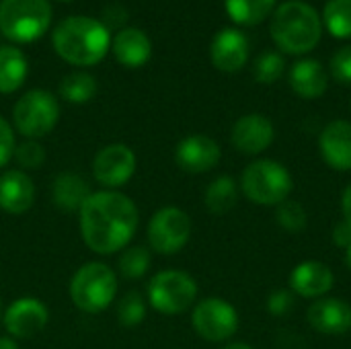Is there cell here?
Returning a JSON list of instances; mask_svg holds the SVG:
<instances>
[{"label":"cell","instance_id":"cell-1","mask_svg":"<svg viewBox=\"0 0 351 349\" xmlns=\"http://www.w3.org/2000/svg\"><path fill=\"white\" fill-rule=\"evenodd\" d=\"M80 237L84 245L99 255H113L125 249L140 222L134 200L125 193L103 189L93 191L78 210Z\"/></svg>","mask_w":351,"mask_h":349},{"label":"cell","instance_id":"cell-2","mask_svg":"<svg viewBox=\"0 0 351 349\" xmlns=\"http://www.w3.org/2000/svg\"><path fill=\"white\" fill-rule=\"evenodd\" d=\"M51 41L58 56L74 66L99 64L111 47L107 25L90 16L64 19L53 29Z\"/></svg>","mask_w":351,"mask_h":349},{"label":"cell","instance_id":"cell-3","mask_svg":"<svg viewBox=\"0 0 351 349\" xmlns=\"http://www.w3.org/2000/svg\"><path fill=\"white\" fill-rule=\"evenodd\" d=\"M269 31L282 51L300 56L317 47L321 39V16L311 4L290 0L274 12Z\"/></svg>","mask_w":351,"mask_h":349},{"label":"cell","instance_id":"cell-4","mask_svg":"<svg viewBox=\"0 0 351 349\" xmlns=\"http://www.w3.org/2000/svg\"><path fill=\"white\" fill-rule=\"evenodd\" d=\"M117 294L115 272L99 261L82 265L70 282V298L82 313L97 315L111 306Z\"/></svg>","mask_w":351,"mask_h":349},{"label":"cell","instance_id":"cell-5","mask_svg":"<svg viewBox=\"0 0 351 349\" xmlns=\"http://www.w3.org/2000/svg\"><path fill=\"white\" fill-rule=\"evenodd\" d=\"M51 23L47 0H0V31L14 43L39 39Z\"/></svg>","mask_w":351,"mask_h":349},{"label":"cell","instance_id":"cell-6","mask_svg":"<svg viewBox=\"0 0 351 349\" xmlns=\"http://www.w3.org/2000/svg\"><path fill=\"white\" fill-rule=\"evenodd\" d=\"M241 187L247 200L259 206H278L292 193V175L288 169L271 158L251 163L241 177Z\"/></svg>","mask_w":351,"mask_h":349},{"label":"cell","instance_id":"cell-7","mask_svg":"<svg viewBox=\"0 0 351 349\" xmlns=\"http://www.w3.org/2000/svg\"><path fill=\"white\" fill-rule=\"evenodd\" d=\"M60 119L58 99L43 91L33 88L25 93L12 107V123L19 134L27 140H37L47 136Z\"/></svg>","mask_w":351,"mask_h":349},{"label":"cell","instance_id":"cell-8","mask_svg":"<svg viewBox=\"0 0 351 349\" xmlns=\"http://www.w3.org/2000/svg\"><path fill=\"white\" fill-rule=\"evenodd\" d=\"M195 298L197 284L185 272L165 269L148 282V302L160 315H181L195 302Z\"/></svg>","mask_w":351,"mask_h":349},{"label":"cell","instance_id":"cell-9","mask_svg":"<svg viewBox=\"0 0 351 349\" xmlns=\"http://www.w3.org/2000/svg\"><path fill=\"white\" fill-rule=\"evenodd\" d=\"M191 237V218L175 206L160 208L148 222V245L158 255L179 253Z\"/></svg>","mask_w":351,"mask_h":349},{"label":"cell","instance_id":"cell-10","mask_svg":"<svg viewBox=\"0 0 351 349\" xmlns=\"http://www.w3.org/2000/svg\"><path fill=\"white\" fill-rule=\"evenodd\" d=\"M191 325L206 341H226L239 329V315L230 302L212 296L197 302L191 315Z\"/></svg>","mask_w":351,"mask_h":349},{"label":"cell","instance_id":"cell-11","mask_svg":"<svg viewBox=\"0 0 351 349\" xmlns=\"http://www.w3.org/2000/svg\"><path fill=\"white\" fill-rule=\"evenodd\" d=\"M136 173V154L125 144H109L101 148L93 160V175L105 189L117 191Z\"/></svg>","mask_w":351,"mask_h":349},{"label":"cell","instance_id":"cell-12","mask_svg":"<svg viewBox=\"0 0 351 349\" xmlns=\"http://www.w3.org/2000/svg\"><path fill=\"white\" fill-rule=\"evenodd\" d=\"M2 321L12 339H29L45 329L49 321V313L41 300L23 296L6 309Z\"/></svg>","mask_w":351,"mask_h":349},{"label":"cell","instance_id":"cell-13","mask_svg":"<svg viewBox=\"0 0 351 349\" xmlns=\"http://www.w3.org/2000/svg\"><path fill=\"white\" fill-rule=\"evenodd\" d=\"M220 156L222 152H220L218 142L204 134H193V136L183 138L175 150V160L179 169L185 173H193V175L212 171L220 163Z\"/></svg>","mask_w":351,"mask_h":349},{"label":"cell","instance_id":"cell-14","mask_svg":"<svg viewBox=\"0 0 351 349\" xmlns=\"http://www.w3.org/2000/svg\"><path fill=\"white\" fill-rule=\"evenodd\" d=\"M276 130L274 123L261 115V113H249L243 115L234 125H232V146L243 152V154H261L267 150L274 142Z\"/></svg>","mask_w":351,"mask_h":349},{"label":"cell","instance_id":"cell-15","mask_svg":"<svg viewBox=\"0 0 351 349\" xmlns=\"http://www.w3.org/2000/svg\"><path fill=\"white\" fill-rule=\"evenodd\" d=\"M212 64L220 72H239L249 58V41L239 29H222L210 45Z\"/></svg>","mask_w":351,"mask_h":349},{"label":"cell","instance_id":"cell-16","mask_svg":"<svg viewBox=\"0 0 351 349\" xmlns=\"http://www.w3.org/2000/svg\"><path fill=\"white\" fill-rule=\"evenodd\" d=\"M35 185L31 177L21 169H10L0 175V210L12 216H21L33 208Z\"/></svg>","mask_w":351,"mask_h":349},{"label":"cell","instance_id":"cell-17","mask_svg":"<svg viewBox=\"0 0 351 349\" xmlns=\"http://www.w3.org/2000/svg\"><path fill=\"white\" fill-rule=\"evenodd\" d=\"M308 323L323 335H346L351 329V306L339 298H319L308 309Z\"/></svg>","mask_w":351,"mask_h":349},{"label":"cell","instance_id":"cell-18","mask_svg":"<svg viewBox=\"0 0 351 349\" xmlns=\"http://www.w3.org/2000/svg\"><path fill=\"white\" fill-rule=\"evenodd\" d=\"M325 163L335 171H351V123L335 119L325 125L319 138Z\"/></svg>","mask_w":351,"mask_h":349},{"label":"cell","instance_id":"cell-19","mask_svg":"<svg viewBox=\"0 0 351 349\" xmlns=\"http://www.w3.org/2000/svg\"><path fill=\"white\" fill-rule=\"evenodd\" d=\"M290 288L302 298H321L333 288V272L321 261H302L290 276Z\"/></svg>","mask_w":351,"mask_h":349},{"label":"cell","instance_id":"cell-20","mask_svg":"<svg viewBox=\"0 0 351 349\" xmlns=\"http://www.w3.org/2000/svg\"><path fill=\"white\" fill-rule=\"evenodd\" d=\"M113 53L119 60V64L128 66V68H140L150 60L152 53V43L150 37L138 29V27H125L121 29L113 41H111Z\"/></svg>","mask_w":351,"mask_h":349},{"label":"cell","instance_id":"cell-21","mask_svg":"<svg viewBox=\"0 0 351 349\" xmlns=\"http://www.w3.org/2000/svg\"><path fill=\"white\" fill-rule=\"evenodd\" d=\"M290 84L302 99H317L325 95L329 78L317 60H300L290 70Z\"/></svg>","mask_w":351,"mask_h":349},{"label":"cell","instance_id":"cell-22","mask_svg":"<svg viewBox=\"0 0 351 349\" xmlns=\"http://www.w3.org/2000/svg\"><path fill=\"white\" fill-rule=\"evenodd\" d=\"M90 193L93 191L88 189V183L76 173H60L53 181V202L60 210H80Z\"/></svg>","mask_w":351,"mask_h":349},{"label":"cell","instance_id":"cell-23","mask_svg":"<svg viewBox=\"0 0 351 349\" xmlns=\"http://www.w3.org/2000/svg\"><path fill=\"white\" fill-rule=\"evenodd\" d=\"M25 53L12 45H0V95H10L23 86L27 78Z\"/></svg>","mask_w":351,"mask_h":349},{"label":"cell","instance_id":"cell-24","mask_svg":"<svg viewBox=\"0 0 351 349\" xmlns=\"http://www.w3.org/2000/svg\"><path fill=\"white\" fill-rule=\"evenodd\" d=\"M237 200H239L237 181L230 175H220L208 185L204 202L214 216H224L237 206Z\"/></svg>","mask_w":351,"mask_h":349},{"label":"cell","instance_id":"cell-25","mask_svg":"<svg viewBox=\"0 0 351 349\" xmlns=\"http://www.w3.org/2000/svg\"><path fill=\"white\" fill-rule=\"evenodd\" d=\"M224 6L228 16L237 25L251 27V25H259L271 14L276 0H224Z\"/></svg>","mask_w":351,"mask_h":349},{"label":"cell","instance_id":"cell-26","mask_svg":"<svg viewBox=\"0 0 351 349\" xmlns=\"http://www.w3.org/2000/svg\"><path fill=\"white\" fill-rule=\"evenodd\" d=\"M60 95L68 103H88L97 95V80L88 72H72L60 82Z\"/></svg>","mask_w":351,"mask_h":349},{"label":"cell","instance_id":"cell-27","mask_svg":"<svg viewBox=\"0 0 351 349\" xmlns=\"http://www.w3.org/2000/svg\"><path fill=\"white\" fill-rule=\"evenodd\" d=\"M323 21L333 37H351V0H329L323 10Z\"/></svg>","mask_w":351,"mask_h":349},{"label":"cell","instance_id":"cell-28","mask_svg":"<svg viewBox=\"0 0 351 349\" xmlns=\"http://www.w3.org/2000/svg\"><path fill=\"white\" fill-rule=\"evenodd\" d=\"M150 263L152 257L146 247H125L119 257V272L125 280H140L148 274Z\"/></svg>","mask_w":351,"mask_h":349},{"label":"cell","instance_id":"cell-29","mask_svg":"<svg viewBox=\"0 0 351 349\" xmlns=\"http://www.w3.org/2000/svg\"><path fill=\"white\" fill-rule=\"evenodd\" d=\"M284 70H286L284 56L282 53H276V51H265L255 62L253 74H255V80L257 82L271 84V82H278L284 76Z\"/></svg>","mask_w":351,"mask_h":349},{"label":"cell","instance_id":"cell-30","mask_svg":"<svg viewBox=\"0 0 351 349\" xmlns=\"http://www.w3.org/2000/svg\"><path fill=\"white\" fill-rule=\"evenodd\" d=\"M276 218L280 222V226L292 234H298L306 228V210L294 202V200H284L282 204H278V212H276Z\"/></svg>","mask_w":351,"mask_h":349},{"label":"cell","instance_id":"cell-31","mask_svg":"<svg viewBox=\"0 0 351 349\" xmlns=\"http://www.w3.org/2000/svg\"><path fill=\"white\" fill-rule=\"evenodd\" d=\"M146 317V302L140 292H128L117 304V319L123 327H136Z\"/></svg>","mask_w":351,"mask_h":349},{"label":"cell","instance_id":"cell-32","mask_svg":"<svg viewBox=\"0 0 351 349\" xmlns=\"http://www.w3.org/2000/svg\"><path fill=\"white\" fill-rule=\"evenodd\" d=\"M14 160L19 163L21 171H35L45 163V150L37 140H27L14 148Z\"/></svg>","mask_w":351,"mask_h":349},{"label":"cell","instance_id":"cell-33","mask_svg":"<svg viewBox=\"0 0 351 349\" xmlns=\"http://www.w3.org/2000/svg\"><path fill=\"white\" fill-rule=\"evenodd\" d=\"M294 292H288V290H276L267 296V313L274 315V317H286L292 309H294Z\"/></svg>","mask_w":351,"mask_h":349},{"label":"cell","instance_id":"cell-34","mask_svg":"<svg viewBox=\"0 0 351 349\" xmlns=\"http://www.w3.org/2000/svg\"><path fill=\"white\" fill-rule=\"evenodd\" d=\"M14 148H16L14 130L4 117H0V169L14 158Z\"/></svg>","mask_w":351,"mask_h":349},{"label":"cell","instance_id":"cell-35","mask_svg":"<svg viewBox=\"0 0 351 349\" xmlns=\"http://www.w3.org/2000/svg\"><path fill=\"white\" fill-rule=\"evenodd\" d=\"M331 74L339 82L351 84V45H346L339 51H335L331 60Z\"/></svg>","mask_w":351,"mask_h":349},{"label":"cell","instance_id":"cell-36","mask_svg":"<svg viewBox=\"0 0 351 349\" xmlns=\"http://www.w3.org/2000/svg\"><path fill=\"white\" fill-rule=\"evenodd\" d=\"M333 243L337 247H343V249H348L351 245V226L346 220L335 226V230H333Z\"/></svg>","mask_w":351,"mask_h":349},{"label":"cell","instance_id":"cell-37","mask_svg":"<svg viewBox=\"0 0 351 349\" xmlns=\"http://www.w3.org/2000/svg\"><path fill=\"white\" fill-rule=\"evenodd\" d=\"M341 210H343V220L351 226V185L346 187V191L341 195Z\"/></svg>","mask_w":351,"mask_h":349},{"label":"cell","instance_id":"cell-38","mask_svg":"<svg viewBox=\"0 0 351 349\" xmlns=\"http://www.w3.org/2000/svg\"><path fill=\"white\" fill-rule=\"evenodd\" d=\"M0 349H19L12 337H0Z\"/></svg>","mask_w":351,"mask_h":349},{"label":"cell","instance_id":"cell-39","mask_svg":"<svg viewBox=\"0 0 351 349\" xmlns=\"http://www.w3.org/2000/svg\"><path fill=\"white\" fill-rule=\"evenodd\" d=\"M222 349H251L247 344H230V346H226V348Z\"/></svg>","mask_w":351,"mask_h":349},{"label":"cell","instance_id":"cell-40","mask_svg":"<svg viewBox=\"0 0 351 349\" xmlns=\"http://www.w3.org/2000/svg\"><path fill=\"white\" fill-rule=\"evenodd\" d=\"M346 265H348V269L351 272V245L346 249Z\"/></svg>","mask_w":351,"mask_h":349},{"label":"cell","instance_id":"cell-41","mask_svg":"<svg viewBox=\"0 0 351 349\" xmlns=\"http://www.w3.org/2000/svg\"><path fill=\"white\" fill-rule=\"evenodd\" d=\"M0 319H2V302H0Z\"/></svg>","mask_w":351,"mask_h":349},{"label":"cell","instance_id":"cell-42","mask_svg":"<svg viewBox=\"0 0 351 349\" xmlns=\"http://www.w3.org/2000/svg\"><path fill=\"white\" fill-rule=\"evenodd\" d=\"M62 2H68V0H62Z\"/></svg>","mask_w":351,"mask_h":349},{"label":"cell","instance_id":"cell-43","mask_svg":"<svg viewBox=\"0 0 351 349\" xmlns=\"http://www.w3.org/2000/svg\"><path fill=\"white\" fill-rule=\"evenodd\" d=\"M350 107H351V105H350Z\"/></svg>","mask_w":351,"mask_h":349}]
</instances>
